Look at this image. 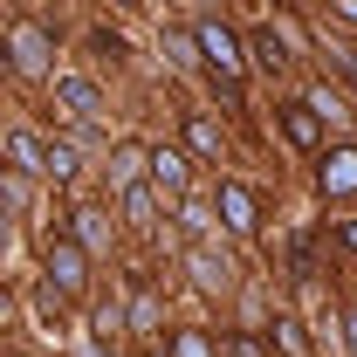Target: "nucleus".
<instances>
[{
  "mask_svg": "<svg viewBox=\"0 0 357 357\" xmlns=\"http://www.w3.org/2000/svg\"><path fill=\"white\" fill-rule=\"evenodd\" d=\"M55 103H62L76 124L103 117V89H96V76H55Z\"/></svg>",
  "mask_w": 357,
  "mask_h": 357,
  "instance_id": "nucleus-9",
  "label": "nucleus"
},
{
  "mask_svg": "<svg viewBox=\"0 0 357 357\" xmlns=\"http://www.w3.org/2000/svg\"><path fill=\"white\" fill-rule=\"evenodd\" d=\"M316 185H323V199H351L357 192V144H323L316 151Z\"/></svg>",
  "mask_w": 357,
  "mask_h": 357,
  "instance_id": "nucleus-5",
  "label": "nucleus"
},
{
  "mask_svg": "<svg viewBox=\"0 0 357 357\" xmlns=\"http://www.w3.org/2000/svg\"><path fill=\"white\" fill-rule=\"evenodd\" d=\"M275 124H282V137H289L296 151H323V131H330V124L316 117V110L303 103V96H289V103H275Z\"/></svg>",
  "mask_w": 357,
  "mask_h": 357,
  "instance_id": "nucleus-7",
  "label": "nucleus"
},
{
  "mask_svg": "<svg viewBox=\"0 0 357 357\" xmlns=\"http://www.w3.org/2000/svg\"><path fill=\"white\" fill-rule=\"evenodd\" d=\"M42 178L69 185V178H76V144H48V172H42Z\"/></svg>",
  "mask_w": 357,
  "mask_h": 357,
  "instance_id": "nucleus-20",
  "label": "nucleus"
},
{
  "mask_svg": "<svg viewBox=\"0 0 357 357\" xmlns=\"http://www.w3.org/2000/svg\"><path fill=\"white\" fill-rule=\"evenodd\" d=\"M42 268H48V296H83V289H89V255L69 241V234H55V241H48Z\"/></svg>",
  "mask_w": 357,
  "mask_h": 357,
  "instance_id": "nucleus-3",
  "label": "nucleus"
},
{
  "mask_svg": "<svg viewBox=\"0 0 357 357\" xmlns=\"http://www.w3.org/2000/svg\"><path fill=\"white\" fill-rule=\"evenodd\" d=\"M330 7H337V14H344V21L357 28V0H330Z\"/></svg>",
  "mask_w": 357,
  "mask_h": 357,
  "instance_id": "nucleus-22",
  "label": "nucleus"
},
{
  "mask_svg": "<svg viewBox=\"0 0 357 357\" xmlns=\"http://www.w3.org/2000/svg\"><path fill=\"white\" fill-rule=\"evenodd\" d=\"M178 227H185V234L199 241V234L213 227V206H199V199H185V192H178Z\"/></svg>",
  "mask_w": 357,
  "mask_h": 357,
  "instance_id": "nucleus-19",
  "label": "nucleus"
},
{
  "mask_svg": "<svg viewBox=\"0 0 357 357\" xmlns=\"http://www.w3.org/2000/svg\"><path fill=\"white\" fill-rule=\"evenodd\" d=\"M220 151H227V131L206 110H185V158H220Z\"/></svg>",
  "mask_w": 357,
  "mask_h": 357,
  "instance_id": "nucleus-12",
  "label": "nucleus"
},
{
  "mask_svg": "<svg viewBox=\"0 0 357 357\" xmlns=\"http://www.w3.org/2000/svg\"><path fill=\"white\" fill-rule=\"evenodd\" d=\"M0 158H7V172H21V178H42L48 172V144L35 131H7V137H0Z\"/></svg>",
  "mask_w": 357,
  "mask_h": 357,
  "instance_id": "nucleus-8",
  "label": "nucleus"
},
{
  "mask_svg": "<svg viewBox=\"0 0 357 357\" xmlns=\"http://www.w3.org/2000/svg\"><path fill=\"white\" fill-rule=\"evenodd\" d=\"M192 42H199V62L213 69V83H220L227 96H241V76H248V48H241V35L227 28L220 14H206V21H192Z\"/></svg>",
  "mask_w": 357,
  "mask_h": 357,
  "instance_id": "nucleus-1",
  "label": "nucleus"
},
{
  "mask_svg": "<svg viewBox=\"0 0 357 357\" xmlns=\"http://www.w3.org/2000/svg\"><path fill=\"white\" fill-rule=\"evenodd\" d=\"M0 255H7V206H0Z\"/></svg>",
  "mask_w": 357,
  "mask_h": 357,
  "instance_id": "nucleus-23",
  "label": "nucleus"
},
{
  "mask_svg": "<svg viewBox=\"0 0 357 357\" xmlns=\"http://www.w3.org/2000/svg\"><path fill=\"white\" fill-rule=\"evenodd\" d=\"M213 220H220L227 234H255V227H261V192L241 185V178H220V192H213Z\"/></svg>",
  "mask_w": 357,
  "mask_h": 357,
  "instance_id": "nucleus-4",
  "label": "nucleus"
},
{
  "mask_svg": "<svg viewBox=\"0 0 357 357\" xmlns=\"http://www.w3.org/2000/svg\"><path fill=\"white\" fill-rule=\"evenodd\" d=\"M158 296H151V289H137L131 296V310H124V330H137V337H151V330H158Z\"/></svg>",
  "mask_w": 357,
  "mask_h": 357,
  "instance_id": "nucleus-16",
  "label": "nucleus"
},
{
  "mask_svg": "<svg viewBox=\"0 0 357 357\" xmlns=\"http://www.w3.org/2000/svg\"><path fill=\"white\" fill-rule=\"evenodd\" d=\"M103 178H110V192H124L144 178V144H110V158H103Z\"/></svg>",
  "mask_w": 357,
  "mask_h": 357,
  "instance_id": "nucleus-13",
  "label": "nucleus"
},
{
  "mask_svg": "<svg viewBox=\"0 0 357 357\" xmlns=\"http://www.w3.org/2000/svg\"><path fill=\"white\" fill-rule=\"evenodd\" d=\"M110 234H117V227H110L103 206H76V213H69V241H76L83 255H103V248H110Z\"/></svg>",
  "mask_w": 357,
  "mask_h": 357,
  "instance_id": "nucleus-11",
  "label": "nucleus"
},
{
  "mask_svg": "<svg viewBox=\"0 0 357 357\" xmlns=\"http://www.w3.org/2000/svg\"><path fill=\"white\" fill-rule=\"evenodd\" d=\"M344 351L357 357V316H344Z\"/></svg>",
  "mask_w": 357,
  "mask_h": 357,
  "instance_id": "nucleus-21",
  "label": "nucleus"
},
{
  "mask_svg": "<svg viewBox=\"0 0 357 357\" xmlns=\"http://www.w3.org/2000/svg\"><path fill=\"white\" fill-rule=\"evenodd\" d=\"M117 7H137V0H117Z\"/></svg>",
  "mask_w": 357,
  "mask_h": 357,
  "instance_id": "nucleus-25",
  "label": "nucleus"
},
{
  "mask_svg": "<svg viewBox=\"0 0 357 357\" xmlns=\"http://www.w3.org/2000/svg\"><path fill=\"white\" fill-rule=\"evenodd\" d=\"M344 241H351V248H357V220H351V227H344Z\"/></svg>",
  "mask_w": 357,
  "mask_h": 357,
  "instance_id": "nucleus-24",
  "label": "nucleus"
},
{
  "mask_svg": "<svg viewBox=\"0 0 357 357\" xmlns=\"http://www.w3.org/2000/svg\"><path fill=\"white\" fill-rule=\"evenodd\" d=\"M158 48L172 55L178 69H192V62H199V42H192V28H165V42H158Z\"/></svg>",
  "mask_w": 357,
  "mask_h": 357,
  "instance_id": "nucleus-18",
  "label": "nucleus"
},
{
  "mask_svg": "<svg viewBox=\"0 0 357 357\" xmlns=\"http://www.w3.org/2000/svg\"><path fill=\"white\" fill-rule=\"evenodd\" d=\"M185 275H192L206 296H220L227 282H234V261H227V255H213L206 241H192V248H185Z\"/></svg>",
  "mask_w": 357,
  "mask_h": 357,
  "instance_id": "nucleus-10",
  "label": "nucleus"
},
{
  "mask_svg": "<svg viewBox=\"0 0 357 357\" xmlns=\"http://www.w3.org/2000/svg\"><path fill=\"white\" fill-rule=\"evenodd\" d=\"M158 357H213V337H206V330H172V344Z\"/></svg>",
  "mask_w": 357,
  "mask_h": 357,
  "instance_id": "nucleus-17",
  "label": "nucleus"
},
{
  "mask_svg": "<svg viewBox=\"0 0 357 357\" xmlns=\"http://www.w3.org/2000/svg\"><path fill=\"white\" fill-rule=\"evenodd\" d=\"M248 62H261L268 76H275V69H289V62H296V55H289V42H282V35H275V28H255V35H248Z\"/></svg>",
  "mask_w": 357,
  "mask_h": 357,
  "instance_id": "nucleus-14",
  "label": "nucleus"
},
{
  "mask_svg": "<svg viewBox=\"0 0 357 357\" xmlns=\"http://www.w3.org/2000/svg\"><path fill=\"white\" fill-rule=\"evenodd\" d=\"M144 185H151V192H165V199H178V192L192 185V158H185L178 144H158V151H144Z\"/></svg>",
  "mask_w": 357,
  "mask_h": 357,
  "instance_id": "nucleus-6",
  "label": "nucleus"
},
{
  "mask_svg": "<svg viewBox=\"0 0 357 357\" xmlns=\"http://www.w3.org/2000/svg\"><path fill=\"white\" fill-rule=\"evenodd\" d=\"M117 199H124V220H131V227H158V192H151L144 178H137V185H124Z\"/></svg>",
  "mask_w": 357,
  "mask_h": 357,
  "instance_id": "nucleus-15",
  "label": "nucleus"
},
{
  "mask_svg": "<svg viewBox=\"0 0 357 357\" xmlns=\"http://www.w3.org/2000/svg\"><path fill=\"white\" fill-rule=\"evenodd\" d=\"M7 69L28 76V83L55 69V35H48L42 21H14V28H7Z\"/></svg>",
  "mask_w": 357,
  "mask_h": 357,
  "instance_id": "nucleus-2",
  "label": "nucleus"
}]
</instances>
